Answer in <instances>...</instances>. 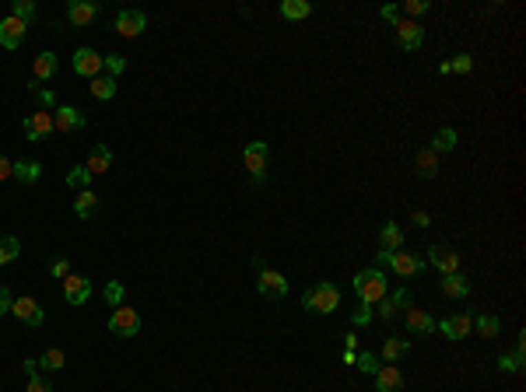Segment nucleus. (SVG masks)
<instances>
[{
    "instance_id": "f257e3e1",
    "label": "nucleus",
    "mask_w": 526,
    "mask_h": 392,
    "mask_svg": "<svg viewBox=\"0 0 526 392\" xmlns=\"http://www.w3.org/2000/svg\"><path fill=\"white\" fill-rule=\"evenodd\" d=\"M351 284H355L358 301H365V305H375V301H383V298L390 294V281H386V273H383V270H375V266L358 270Z\"/></svg>"
},
{
    "instance_id": "f03ea898",
    "label": "nucleus",
    "mask_w": 526,
    "mask_h": 392,
    "mask_svg": "<svg viewBox=\"0 0 526 392\" xmlns=\"http://www.w3.org/2000/svg\"><path fill=\"white\" fill-rule=\"evenodd\" d=\"M302 308L316 312V316H330V312L341 308V291H337L333 284H326V281H319L316 287H309L302 294Z\"/></svg>"
},
{
    "instance_id": "7ed1b4c3",
    "label": "nucleus",
    "mask_w": 526,
    "mask_h": 392,
    "mask_svg": "<svg viewBox=\"0 0 526 392\" xmlns=\"http://www.w3.org/2000/svg\"><path fill=\"white\" fill-rule=\"evenodd\" d=\"M267 158H271V147L263 144V140H253L242 154V162L253 175V186H263V175H267Z\"/></svg>"
},
{
    "instance_id": "20e7f679",
    "label": "nucleus",
    "mask_w": 526,
    "mask_h": 392,
    "mask_svg": "<svg viewBox=\"0 0 526 392\" xmlns=\"http://www.w3.org/2000/svg\"><path fill=\"white\" fill-rule=\"evenodd\" d=\"M109 333L112 336H137L140 333V316H137V308H112V316H109Z\"/></svg>"
},
{
    "instance_id": "39448f33",
    "label": "nucleus",
    "mask_w": 526,
    "mask_h": 392,
    "mask_svg": "<svg viewBox=\"0 0 526 392\" xmlns=\"http://www.w3.org/2000/svg\"><path fill=\"white\" fill-rule=\"evenodd\" d=\"M256 291L263 298H271V301H281L288 294V281H284V273L277 270H260V277H256Z\"/></svg>"
},
{
    "instance_id": "423d86ee",
    "label": "nucleus",
    "mask_w": 526,
    "mask_h": 392,
    "mask_svg": "<svg viewBox=\"0 0 526 392\" xmlns=\"http://www.w3.org/2000/svg\"><path fill=\"white\" fill-rule=\"evenodd\" d=\"M53 127H56L60 133H78V130L88 127V120H85V112H81L78 105H60L56 116H53Z\"/></svg>"
},
{
    "instance_id": "0eeeda50",
    "label": "nucleus",
    "mask_w": 526,
    "mask_h": 392,
    "mask_svg": "<svg viewBox=\"0 0 526 392\" xmlns=\"http://www.w3.org/2000/svg\"><path fill=\"white\" fill-rule=\"evenodd\" d=\"M397 39H400V50L403 53H418L425 46V28L418 21H397Z\"/></svg>"
},
{
    "instance_id": "6e6552de",
    "label": "nucleus",
    "mask_w": 526,
    "mask_h": 392,
    "mask_svg": "<svg viewBox=\"0 0 526 392\" xmlns=\"http://www.w3.org/2000/svg\"><path fill=\"white\" fill-rule=\"evenodd\" d=\"M428 263L442 273V277L445 273H460V252L449 249V246H432L428 249Z\"/></svg>"
},
{
    "instance_id": "1a4fd4ad",
    "label": "nucleus",
    "mask_w": 526,
    "mask_h": 392,
    "mask_svg": "<svg viewBox=\"0 0 526 392\" xmlns=\"http://www.w3.org/2000/svg\"><path fill=\"white\" fill-rule=\"evenodd\" d=\"M21 130L28 133V140H43V137H50L56 127H53V112H32V116H25V123H21Z\"/></svg>"
},
{
    "instance_id": "9d476101",
    "label": "nucleus",
    "mask_w": 526,
    "mask_h": 392,
    "mask_svg": "<svg viewBox=\"0 0 526 392\" xmlns=\"http://www.w3.org/2000/svg\"><path fill=\"white\" fill-rule=\"evenodd\" d=\"M63 298L67 305H85L92 298V281L88 277H78V273H70V277H63Z\"/></svg>"
},
{
    "instance_id": "9b49d317",
    "label": "nucleus",
    "mask_w": 526,
    "mask_h": 392,
    "mask_svg": "<svg viewBox=\"0 0 526 392\" xmlns=\"http://www.w3.org/2000/svg\"><path fill=\"white\" fill-rule=\"evenodd\" d=\"M439 329H442L449 340H467V336L474 333V316H467V312H456V316L442 319Z\"/></svg>"
},
{
    "instance_id": "f8f14e48",
    "label": "nucleus",
    "mask_w": 526,
    "mask_h": 392,
    "mask_svg": "<svg viewBox=\"0 0 526 392\" xmlns=\"http://www.w3.org/2000/svg\"><path fill=\"white\" fill-rule=\"evenodd\" d=\"M25 32H28L25 21H18L14 14L4 18V21H0V46H4V50H18L25 43Z\"/></svg>"
},
{
    "instance_id": "ddd939ff",
    "label": "nucleus",
    "mask_w": 526,
    "mask_h": 392,
    "mask_svg": "<svg viewBox=\"0 0 526 392\" xmlns=\"http://www.w3.org/2000/svg\"><path fill=\"white\" fill-rule=\"evenodd\" d=\"M98 70H102V56H98L95 50L85 46V50L74 53V74H78V77H92V81H95Z\"/></svg>"
},
{
    "instance_id": "4468645a",
    "label": "nucleus",
    "mask_w": 526,
    "mask_h": 392,
    "mask_svg": "<svg viewBox=\"0 0 526 392\" xmlns=\"http://www.w3.org/2000/svg\"><path fill=\"white\" fill-rule=\"evenodd\" d=\"M403 326H407L410 336H428V333H435V319L428 316V312H421V308H407Z\"/></svg>"
},
{
    "instance_id": "2eb2a0df",
    "label": "nucleus",
    "mask_w": 526,
    "mask_h": 392,
    "mask_svg": "<svg viewBox=\"0 0 526 392\" xmlns=\"http://www.w3.org/2000/svg\"><path fill=\"white\" fill-rule=\"evenodd\" d=\"M11 316H18L25 326H43V308H39L35 298H18L11 305Z\"/></svg>"
},
{
    "instance_id": "dca6fc26",
    "label": "nucleus",
    "mask_w": 526,
    "mask_h": 392,
    "mask_svg": "<svg viewBox=\"0 0 526 392\" xmlns=\"http://www.w3.org/2000/svg\"><path fill=\"white\" fill-rule=\"evenodd\" d=\"M144 28H147V18H144L140 11H120V14H116V32H120V35L137 39Z\"/></svg>"
},
{
    "instance_id": "f3484780",
    "label": "nucleus",
    "mask_w": 526,
    "mask_h": 392,
    "mask_svg": "<svg viewBox=\"0 0 526 392\" xmlns=\"http://www.w3.org/2000/svg\"><path fill=\"white\" fill-rule=\"evenodd\" d=\"M403 389V375L397 364H383L375 371V392H400Z\"/></svg>"
},
{
    "instance_id": "a211bd4d",
    "label": "nucleus",
    "mask_w": 526,
    "mask_h": 392,
    "mask_svg": "<svg viewBox=\"0 0 526 392\" xmlns=\"http://www.w3.org/2000/svg\"><path fill=\"white\" fill-rule=\"evenodd\" d=\"M95 14H98V4L95 0H70V8H67V18L74 21V25H92L95 21Z\"/></svg>"
},
{
    "instance_id": "6ab92c4d",
    "label": "nucleus",
    "mask_w": 526,
    "mask_h": 392,
    "mask_svg": "<svg viewBox=\"0 0 526 392\" xmlns=\"http://www.w3.org/2000/svg\"><path fill=\"white\" fill-rule=\"evenodd\" d=\"M32 74H35V81H53V77L60 74V60H56V53H39L35 56V63H32Z\"/></svg>"
},
{
    "instance_id": "aec40b11",
    "label": "nucleus",
    "mask_w": 526,
    "mask_h": 392,
    "mask_svg": "<svg viewBox=\"0 0 526 392\" xmlns=\"http://www.w3.org/2000/svg\"><path fill=\"white\" fill-rule=\"evenodd\" d=\"M390 266H393V273H400V277H414V273L425 270L421 256H414V252H393Z\"/></svg>"
},
{
    "instance_id": "412c9836",
    "label": "nucleus",
    "mask_w": 526,
    "mask_h": 392,
    "mask_svg": "<svg viewBox=\"0 0 526 392\" xmlns=\"http://www.w3.org/2000/svg\"><path fill=\"white\" fill-rule=\"evenodd\" d=\"M439 291L445 298H467L470 294V281L463 277V273H445V277L439 281Z\"/></svg>"
},
{
    "instance_id": "4be33fe9",
    "label": "nucleus",
    "mask_w": 526,
    "mask_h": 392,
    "mask_svg": "<svg viewBox=\"0 0 526 392\" xmlns=\"http://www.w3.org/2000/svg\"><path fill=\"white\" fill-rule=\"evenodd\" d=\"M414 172H418L421 179H435V175H439V154H435L432 147H421V151L414 154Z\"/></svg>"
},
{
    "instance_id": "5701e85b",
    "label": "nucleus",
    "mask_w": 526,
    "mask_h": 392,
    "mask_svg": "<svg viewBox=\"0 0 526 392\" xmlns=\"http://www.w3.org/2000/svg\"><path fill=\"white\" fill-rule=\"evenodd\" d=\"M400 246H403V228L400 224H383V231H379V249L383 252H400Z\"/></svg>"
},
{
    "instance_id": "b1692460",
    "label": "nucleus",
    "mask_w": 526,
    "mask_h": 392,
    "mask_svg": "<svg viewBox=\"0 0 526 392\" xmlns=\"http://www.w3.org/2000/svg\"><path fill=\"white\" fill-rule=\"evenodd\" d=\"M92 175H102V172H109L112 168V151L105 147V144H95L92 147V158H88V165H85Z\"/></svg>"
},
{
    "instance_id": "393cba45",
    "label": "nucleus",
    "mask_w": 526,
    "mask_h": 392,
    "mask_svg": "<svg viewBox=\"0 0 526 392\" xmlns=\"http://www.w3.org/2000/svg\"><path fill=\"white\" fill-rule=\"evenodd\" d=\"M74 214H78V217H95L98 214V196L92 193V189H85V193H78V196H74Z\"/></svg>"
},
{
    "instance_id": "a878e982",
    "label": "nucleus",
    "mask_w": 526,
    "mask_h": 392,
    "mask_svg": "<svg viewBox=\"0 0 526 392\" xmlns=\"http://www.w3.org/2000/svg\"><path fill=\"white\" fill-rule=\"evenodd\" d=\"M313 14V4L309 0H284L281 4V18L284 21H302V18H309Z\"/></svg>"
},
{
    "instance_id": "bb28decb",
    "label": "nucleus",
    "mask_w": 526,
    "mask_h": 392,
    "mask_svg": "<svg viewBox=\"0 0 526 392\" xmlns=\"http://www.w3.org/2000/svg\"><path fill=\"white\" fill-rule=\"evenodd\" d=\"M410 354V343L407 340H397V336H390L386 343H383V361L386 364H397L400 358H407Z\"/></svg>"
},
{
    "instance_id": "cd10ccee",
    "label": "nucleus",
    "mask_w": 526,
    "mask_h": 392,
    "mask_svg": "<svg viewBox=\"0 0 526 392\" xmlns=\"http://www.w3.org/2000/svg\"><path fill=\"white\" fill-rule=\"evenodd\" d=\"M18 182H39V175H43V165L39 162H14V172H11Z\"/></svg>"
},
{
    "instance_id": "c85d7f7f",
    "label": "nucleus",
    "mask_w": 526,
    "mask_h": 392,
    "mask_svg": "<svg viewBox=\"0 0 526 392\" xmlns=\"http://www.w3.org/2000/svg\"><path fill=\"white\" fill-rule=\"evenodd\" d=\"M470 70H474V56L470 53H456L453 60H445L439 67V74H470Z\"/></svg>"
},
{
    "instance_id": "c756f323",
    "label": "nucleus",
    "mask_w": 526,
    "mask_h": 392,
    "mask_svg": "<svg viewBox=\"0 0 526 392\" xmlns=\"http://www.w3.org/2000/svg\"><path fill=\"white\" fill-rule=\"evenodd\" d=\"M474 329H477V336H484V340H495V336L502 333V323H498V316H477V319H474Z\"/></svg>"
},
{
    "instance_id": "7c9ffc66",
    "label": "nucleus",
    "mask_w": 526,
    "mask_h": 392,
    "mask_svg": "<svg viewBox=\"0 0 526 392\" xmlns=\"http://www.w3.org/2000/svg\"><path fill=\"white\" fill-rule=\"evenodd\" d=\"M456 140H460V137H456V130H453V127H445V130H439V133L432 137V151H435V154H442V151H453V147H456Z\"/></svg>"
},
{
    "instance_id": "2f4dec72",
    "label": "nucleus",
    "mask_w": 526,
    "mask_h": 392,
    "mask_svg": "<svg viewBox=\"0 0 526 392\" xmlns=\"http://www.w3.org/2000/svg\"><path fill=\"white\" fill-rule=\"evenodd\" d=\"M92 95L98 102H109L112 95H116V77H95V81H92Z\"/></svg>"
},
{
    "instance_id": "473e14b6",
    "label": "nucleus",
    "mask_w": 526,
    "mask_h": 392,
    "mask_svg": "<svg viewBox=\"0 0 526 392\" xmlns=\"http://www.w3.org/2000/svg\"><path fill=\"white\" fill-rule=\"evenodd\" d=\"M67 186H70V189H78V193H85V189L92 186V172H88L85 165L70 168V172H67Z\"/></svg>"
},
{
    "instance_id": "72a5a7b5",
    "label": "nucleus",
    "mask_w": 526,
    "mask_h": 392,
    "mask_svg": "<svg viewBox=\"0 0 526 392\" xmlns=\"http://www.w3.org/2000/svg\"><path fill=\"white\" fill-rule=\"evenodd\" d=\"M18 252H21V242L14 239V235H8V239H0V266L14 263V259H18Z\"/></svg>"
},
{
    "instance_id": "f704fd0d",
    "label": "nucleus",
    "mask_w": 526,
    "mask_h": 392,
    "mask_svg": "<svg viewBox=\"0 0 526 392\" xmlns=\"http://www.w3.org/2000/svg\"><path fill=\"white\" fill-rule=\"evenodd\" d=\"M63 361H67V358H63V350L50 347L46 354L39 358V368H46V371H60V368H63Z\"/></svg>"
},
{
    "instance_id": "c9c22d12",
    "label": "nucleus",
    "mask_w": 526,
    "mask_h": 392,
    "mask_svg": "<svg viewBox=\"0 0 526 392\" xmlns=\"http://www.w3.org/2000/svg\"><path fill=\"white\" fill-rule=\"evenodd\" d=\"M102 294H105V301H109L112 308H120V305H123V298H127V287H123L120 281H109Z\"/></svg>"
},
{
    "instance_id": "e433bc0d",
    "label": "nucleus",
    "mask_w": 526,
    "mask_h": 392,
    "mask_svg": "<svg viewBox=\"0 0 526 392\" xmlns=\"http://www.w3.org/2000/svg\"><path fill=\"white\" fill-rule=\"evenodd\" d=\"M386 301H390V308L400 316V312H407V308H410V291H407V287H397L393 294H386Z\"/></svg>"
},
{
    "instance_id": "4c0bfd02",
    "label": "nucleus",
    "mask_w": 526,
    "mask_h": 392,
    "mask_svg": "<svg viewBox=\"0 0 526 392\" xmlns=\"http://www.w3.org/2000/svg\"><path fill=\"white\" fill-rule=\"evenodd\" d=\"M14 18L25 21V25L35 21V4H32V0H14Z\"/></svg>"
},
{
    "instance_id": "58836bf2",
    "label": "nucleus",
    "mask_w": 526,
    "mask_h": 392,
    "mask_svg": "<svg viewBox=\"0 0 526 392\" xmlns=\"http://www.w3.org/2000/svg\"><path fill=\"white\" fill-rule=\"evenodd\" d=\"M498 371L502 375H519L523 371V361L516 354H498Z\"/></svg>"
},
{
    "instance_id": "ea45409f",
    "label": "nucleus",
    "mask_w": 526,
    "mask_h": 392,
    "mask_svg": "<svg viewBox=\"0 0 526 392\" xmlns=\"http://www.w3.org/2000/svg\"><path fill=\"white\" fill-rule=\"evenodd\" d=\"M102 67L109 70V77H120V74L127 70V56H116V53H112V56H102Z\"/></svg>"
},
{
    "instance_id": "a19ab883",
    "label": "nucleus",
    "mask_w": 526,
    "mask_h": 392,
    "mask_svg": "<svg viewBox=\"0 0 526 392\" xmlns=\"http://www.w3.org/2000/svg\"><path fill=\"white\" fill-rule=\"evenodd\" d=\"M372 319H375V312H372V305H365V301H361V305L355 308V316H351V323H355V329H361V326H368Z\"/></svg>"
},
{
    "instance_id": "79ce46f5",
    "label": "nucleus",
    "mask_w": 526,
    "mask_h": 392,
    "mask_svg": "<svg viewBox=\"0 0 526 392\" xmlns=\"http://www.w3.org/2000/svg\"><path fill=\"white\" fill-rule=\"evenodd\" d=\"M355 364H358V371H365V375H375V371L383 368L375 354H361V358H355Z\"/></svg>"
},
{
    "instance_id": "37998d69",
    "label": "nucleus",
    "mask_w": 526,
    "mask_h": 392,
    "mask_svg": "<svg viewBox=\"0 0 526 392\" xmlns=\"http://www.w3.org/2000/svg\"><path fill=\"white\" fill-rule=\"evenodd\" d=\"M35 102H39V109H43V112L56 109V95H53V91H46V88H39V91H35Z\"/></svg>"
},
{
    "instance_id": "c03bdc74",
    "label": "nucleus",
    "mask_w": 526,
    "mask_h": 392,
    "mask_svg": "<svg viewBox=\"0 0 526 392\" xmlns=\"http://www.w3.org/2000/svg\"><path fill=\"white\" fill-rule=\"evenodd\" d=\"M25 392H53V385H50V378H43V375H32Z\"/></svg>"
},
{
    "instance_id": "a18cd8bd",
    "label": "nucleus",
    "mask_w": 526,
    "mask_h": 392,
    "mask_svg": "<svg viewBox=\"0 0 526 392\" xmlns=\"http://www.w3.org/2000/svg\"><path fill=\"white\" fill-rule=\"evenodd\" d=\"M50 273L63 281V277H70V263H67V259H53V263H50Z\"/></svg>"
},
{
    "instance_id": "49530a36",
    "label": "nucleus",
    "mask_w": 526,
    "mask_h": 392,
    "mask_svg": "<svg viewBox=\"0 0 526 392\" xmlns=\"http://www.w3.org/2000/svg\"><path fill=\"white\" fill-rule=\"evenodd\" d=\"M11 305H14V298H11V291H8L4 284H0V316H8V312H11Z\"/></svg>"
},
{
    "instance_id": "de8ad7c7",
    "label": "nucleus",
    "mask_w": 526,
    "mask_h": 392,
    "mask_svg": "<svg viewBox=\"0 0 526 392\" xmlns=\"http://www.w3.org/2000/svg\"><path fill=\"white\" fill-rule=\"evenodd\" d=\"M425 11H428V0H410V4H407V14H414V18L425 14Z\"/></svg>"
},
{
    "instance_id": "09e8293b",
    "label": "nucleus",
    "mask_w": 526,
    "mask_h": 392,
    "mask_svg": "<svg viewBox=\"0 0 526 392\" xmlns=\"http://www.w3.org/2000/svg\"><path fill=\"white\" fill-rule=\"evenodd\" d=\"M11 172H14V162H8L4 154H0V182H4V179H11Z\"/></svg>"
},
{
    "instance_id": "8fccbe9b",
    "label": "nucleus",
    "mask_w": 526,
    "mask_h": 392,
    "mask_svg": "<svg viewBox=\"0 0 526 392\" xmlns=\"http://www.w3.org/2000/svg\"><path fill=\"white\" fill-rule=\"evenodd\" d=\"M379 14H383V21H393V25H397V21H400V11H397V8H393V4H386V8H383V11H379Z\"/></svg>"
},
{
    "instance_id": "3c124183",
    "label": "nucleus",
    "mask_w": 526,
    "mask_h": 392,
    "mask_svg": "<svg viewBox=\"0 0 526 392\" xmlns=\"http://www.w3.org/2000/svg\"><path fill=\"white\" fill-rule=\"evenodd\" d=\"M410 221H414L418 228H428V224H432V217H428L425 210H414V214H410Z\"/></svg>"
},
{
    "instance_id": "603ef678",
    "label": "nucleus",
    "mask_w": 526,
    "mask_h": 392,
    "mask_svg": "<svg viewBox=\"0 0 526 392\" xmlns=\"http://www.w3.org/2000/svg\"><path fill=\"white\" fill-rule=\"evenodd\" d=\"M21 368H25V375H28V378H32V375H39V361H25Z\"/></svg>"
},
{
    "instance_id": "864d4df0",
    "label": "nucleus",
    "mask_w": 526,
    "mask_h": 392,
    "mask_svg": "<svg viewBox=\"0 0 526 392\" xmlns=\"http://www.w3.org/2000/svg\"><path fill=\"white\" fill-rule=\"evenodd\" d=\"M344 343H348V350H355V347H358V336H355V333H348V336H344Z\"/></svg>"
}]
</instances>
